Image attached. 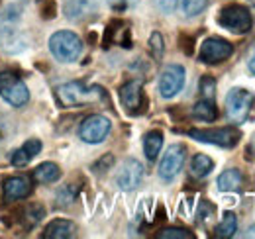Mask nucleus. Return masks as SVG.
<instances>
[{"label":"nucleus","instance_id":"1","mask_svg":"<svg viewBox=\"0 0 255 239\" xmlns=\"http://www.w3.org/2000/svg\"><path fill=\"white\" fill-rule=\"evenodd\" d=\"M57 102L63 108H75V106H83V104H93V102H110L108 94L100 87H87L81 81L75 83H65L55 90Z\"/></svg>","mask_w":255,"mask_h":239},{"label":"nucleus","instance_id":"2","mask_svg":"<svg viewBox=\"0 0 255 239\" xmlns=\"http://www.w3.org/2000/svg\"><path fill=\"white\" fill-rule=\"evenodd\" d=\"M49 51L51 55L61 63H73L81 57L83 53V41L77 33L73 31H55L49 37Z\"/></svg>","mask_w":255,"mask_h":239},{"label":"nucleus","instance_id":"3","mask_svg":"<svg viewBox=\"0 0 255 239\" xmlns=\"http://www.w3.org/2000/svg\"><path fill=\"white\" fill-rule=\"evenodd\" d=\"M218 24L224 30L232 31V33H248L254 26V16L250 12V8L242 6V4H230L224 6L218 14Z\"/></svg>","mask_w":255,"mask_h":239},{"label":"nucleus","instance_id":"4","mask_svg":"<svg viewBox=\"0 0 255 239\" xmlns=\"http://www.w3.org/2000/svg\"><path fill=\"white\" fill-rule=\"evenodd\" d=\"M189 135L196 141H202V143H210V145H218V147H226V149H232L240 143L242 139V133L240 129H236L234 125H228V127H212V129H189Z\"/></svg>","mask_w":255,"mask_h":239},{"label":"nucleus","instance_id":"5","mask_svg":"<svg viewBox=\"0 0 255 239\" xmlns=\"http://www.w3.org/2000/svg\"><path fill=\"white\" fill-rule=\"evenodd\" d=\"M0 96L14 108H22L30 100L28 87L14 73H0Z\"/></svg>","mask_w":255,"mask_h":239},{"label":"nucleus","instance_id":"6","mask_svg":"<svg viewBox=\"0 0 255 239\" xmlns=\"http://www.w3.org/2000/svg\"><path fill=\"white\" fill-rule=\"evenodd\" d=\"M254 106V94L246 89H232L226 96V116L234 123L246 121Z\"/></svg>","mask_w":255,"mask_h":239},{"label":"nucleus","instance_id":"7","mask_svg":"<svg viewBox=\"0 0 255 239\" xmlns=\"http://www.w3.org/2000/svg\"><path fill=\"white\" fill-rule=\"evenodd\" d=\"M234 53V45L224 39V37H208L202 41L200 51H198V59L206 65H218L230 59V55Z\"/></svg>","mask_w":255,"mask_h":239},{"label":"nucleus","instance_id":"8","mask_svg":"<svg viewBox=\"0 0 255 239\" xmlns=\"http://www.w3.org/2000/svg\"><path fill=\"white\" fill-rule=\"evenodd\" d=\"M110 129H112L110 120L106 116H100V114H93V116L83 120V123L79 127V137L87 143H102L108 137Z\"/></svg>","mask_w":255,"mask_h":239},{"label":"nucleus","instance_id":"9","mask_svg":"<svg viewBox=\"0 0 255 239\" xmlns=\"http://www.w3.org/2000/svg\"><path fill=\"white\" fill-rule=\"evenodd\" d=\"M120 100H122V106L126 108L128 114H131V116L143 114L147 108V98H145L141 81H128L120 89Z\"/></svg>","mask_w":255,"mask_h":239},{"label":"nucleus","instance_id":"10","mask_svg":"<svg viewBox=\"0 0 255 239\" xmlns=\"http://www.w3.org/2000/svg\"><path fill=\"white\" fill-rule=\"evenodd\" d=\"M185 157H187V149H185V145H181V143H175V145H171L169 149L165 151V155H163V159H161L159 163V177L163 180H173L179 173H181V169H183V165H185Z\"/></svg>","mask_w":255,"mask_h":239},{"label":"nucleus","instance_id":"11","mask_svg":"<svg viewBox=\"0 0 255 239\" xmlns=\"http://www.w3.org/2000/svg\"><path fill=\"white\" fill-rule=\"evenodd\" d=\"M185 85V69L181 65H167L159 77V94L163 98L177 96Z\"/></svg>","mask_w":255,"mask_h":239},{"label":"nucleus","instance_id":"12","mask_svg":"<svg viewBox=\"0 0 255 239\" xmlns=\"http://www.w3.org/2000/svg\"><path fill=\"white\" fill-rule=\"evenodd\" d=\"M143 179V165L135 159H126L116 175V184L122 188V190H133L139 186V182Z\"/></svg>","mask_w":255,"mask_h":239},{"label":"nucleus","instance_id":"13","mask_svg":"<svg viewBox=\"0 0 255 239\" xmlns=\"http://www.w3.org/2000/svg\"><path fill=\"white\" fill-rule=\"evenodd\" d=\"M100 8V0H67L65 4V16L75 22H83L91 16H95Z\"/></svg>","mask_w":255,"mask_h":239},{"label":"nucleus","instance_id":"14","mask_svg":"<svg viewBox=\"0 0 255 239\" xmlns=\"http://www.w3.org/2000/svg\"><path fill=\"white\" fill-rule=\"evenodd\" d=\"M32 194V180L28 177H10L4 180V196L6 200H22Z\"/></svg>","mask_w":255,"mask_h":239},{"label":"nucleus","instance_id":"15","mask_svg":"<svg viewBox=\"0 0 255 239\" xmlns=\"http://www.w3.org/2000/svg\"><path fill=\"white\" fill-rule=\"evenodd\" d=\"M110 43H120L122 47H131V37H129L128 24L120 22V20H114V22L108 24L106 37H104V45H110Z\"/></svg>","mask_w":255,"mask_h":239},{"label":"nucleus","instance_id":"16","mask_svg":"<svg viewBox=\"0 0 255 239\" xmlns=\"http://www.w3.org/2000/svg\"><path fill=\"white\" fill-rule=\"evenodd\" d=\"M77 226L69 220H53L41 234L43 239H69L75 236Z\"/></svg>","mask_w":255,"mask_h":239},{"label":"nucleus","instance_id":"17","mask_svg":"<svg viewBox=\"0 0 255 239\" xmlns=\"http://www.w3.org/2000/svg\"><path fill=\"white\" fill-rule=\"evenodd\" d=\"M39 151H41V141H39V139H28L20 149H16L12 153V165H14V167H24V165H28Z\"/></svg>","mask_w":255,"mask_h":239},{"label":"nucleus","instance_id":"18","mask_svg":"<svg viewBox=\"0 0 255 239\" xmlns=\"http://www.w3.org/2000/svg\"><path fill=\"white\" fill-rule=\"evenodd\" d=\"M161 147H163V133H161L159 129L147 131L145 137H143V153H145V157L149 161H155Z\"/></svg>","mask_w":255,"mask_h":239},{"label":"nucleus","instance_id":"19","mask_svg":"<svg viewBox=\"0 0 255 239\" xmlns=\"http://www.w3.org/2000/svg\"><path fill=\"white\" fill-rule=\"evenodd\" d=\"M242 182H244V177H242V173H240L238 169H228V171H224L222 175L218 177V180H216L218 190H222V192L238 190V188L242 186Z\"/></svg>","mask_w":255,"mask_h":239},{"label":"nucleus","instance_id":"20","mask_svg":"<svg viewBox=\"0 0 255 239\" xmlns=\"http://www.w3.org/2000/svg\"><path fill=\"white\" fill-rule=\"evenodd\" d=\"M212 169H214V161H212L208 155L198 153V155L192 157L191 175L194 177V179H204V177H208V175L212 173Z\"/></svg>","mask_w":255,"mask_h":239},{"label":"nucleus","instance_id":"21","mask_svg":"<svg viewBox=\"0 0 255 239\" xmlns=\"http://www.w3.org/2000/svg\"><path fill=\"white\" fill-rule=\"evenodd\" d=\"M192 116L196 120H202V121H214L218 118V110L214 106V100L202 98L200 102H196L192 108Z\"/></svg>","mask_w":255,"mask_h":239},{"label":"nucleus","instance_id":"22","mask_svg":"<svg viewBox=\"0 0 255 239\" xmlns=\"http://www.w3.org/2000/svg\"><path fill=\"white\" fill-rule=\"evenodd\" d=\"M61 177V169L55 165V163H41L39 167H35L33 171V179L37 182H55V180Z\"/></svg>","mask_w":255,"mask_h":239},{"label":"nucleus","instance_id":"23","mask_svg":"<svg viewBox=\"0 0 255 239\" xmlns=\"http://www.w3.org/2000/svg\"><path fill=\"white\" fill-rule=\"evenodd\" d=\"M238 230V218L234 212H226L222 218V222L216 226V238L220 239H228V238H234Z\"/></svg>","mask_w":255,"mask_h":239},{"label":"nucleus","instance_id":"24","mask_svg":"<svg viewBox=\"0 0 255 239\" xmlns=\"http://www.w3.org/2000/svg\"><path fill=\"white\" fill-rule=\"evenodd\" d=\"M79 188H81V184H77V182H69V184H65L63 188H59V192H57V196H55V204H57L59 208L69 206V204L77 198Z\"/></svg>","mask_w":255,"mask_h":239},{"label":"nucleus","instance_id":"25","mask_svg":"<svg viewBox=\"0 0 255 239\" xmlns=\"http://www.w3.org/2000/svg\"><path fill=\"white\" fill-rule=\"evenodd\" d=\"M155 238H159V239H192L194 236H192V232L183 230V228H167V230H161Z\"/></svg>","mask_w":255,"mask_h":239},{"label":"nucleus","instance_id":"26","mask_svg":"<svg viewBox=\"0 0 255 239\" xmlns=\"http://www.w3.org/2000/svg\"><path fill=\"white\" fill-rule=\"evenodd\" d=\"M214 92H216V81L214 77H202L200 79V94L202 98H208V100H214Z\"/></svg>","mask_w":255,"mask_h":239},{"label":"nucleus","instance_id":"27","mask_svg":"<svg viewBox=\"0 0 255 239\" xmlns=\"http://www.w3.org/2000/svg\"><path fill=\"white\" fill-rule=\"evenodd\" d=\"M208 0H183V10L187 16H196L206 8Z\"/></svg>","mask_w":255,"mask_h":239},{"label":"nucleus","instance_id":"28","mask_svg":"<svg viewBox=\"0 0 255 239\" xmlns=\"http://www.w3.org/2000/svg\"><path fill=\"white\" fill-rule=\"evenodd\" d=\"M43 214H45V210L41 206H30V208L24 210V220L28 222V228H33L43 218Z\"/></svg>","mask_w":255,"mask_h":239},{"label":"nucleus","instance_id":"29","mask_svg":"<svg viewBox=\"0 0 255 239\" xmlns=\"http://www.w3.org/2000/svg\"><path fill=\"white\" fill-rule=\"evenodd\" d=\"M149 49H151V53H153V57H155V59H161V57H163L165 43H163V37H161L159 31L151 33V37H149Z\"/></svg>","mask_w":255,"mask_h":239},{"label":"nucleus","instance_id":"30","mask_svg":"<svg viewBox=\"0 0 255 239\" xmlns=\"http://www.w3.org/2000/svg\"><path fill=\"white\" fill-rule=\"evenodd\" d=\"M106 4L114 12H128V10H131V8L137 6V0H106Z\"/></svg>","mask_w":255,"mask_h":239},{"label":"nucleus","instance_id":"31","mask_svg":"<svg viewBox=\"0 0 255 239\" xmlns=\"http://www.w3.org/2000/svg\"><path fill=\"white\" fill-rule=\"evenodd\" d=\"M112 165H114V157L112 155H104V157H100L95 165H93V171L95 173H106Z\"/></svg>","mask_w":255,"mask_h":239},{"label":"nucleus","instance_id":"32","mask_svg":"<svg viewBox=\"0 0 255 239\" xmlns=\"http://www.w3.org/2000/svg\"><path fill=\"white\" fill-rule=\"evenodd\" d=\"M214 212H216L214 204H210V202L202 200V202H200V206H198V222H204V220H208V218H210Z\"/></svg>","mask_w":255,"mask_h":239},{"label":"nucleus","instance_id":"33","mask_svg":"<svg viewBox=\"0 0 255 239\" xmlns=\"http://www.w3.org/2000/svg\"><path fill=\"white\" fill-rule=\"evenodd\" d=\"M179 45H181V49H183L187 55H192V51H194V37H192V35H187V33H181V35H179Z\"/></svg>","mask_w":255,"mask_h":239},{"label":"nucleus","instance_id":"34","mask_svg":"<svg viewBox=\"0 0 255 239\" xmlns=\"http://www.w3.org/2000/svg\"><path fill=\"white\" fill-rule=\"evenodd\" d=\"M155 6L159 8L161 12L169 14V12H173L177 8V0H155Z\"/></svg>","mask_w":255,"mask_h":239},{"label":"nucleus","instance_id":"35","mask_svg":"<svg viewBox=\"0 0 255 239\" xmlns=\"http://www.w3.org/2000/svg\"><path fill=\"white\" fill-rule=\"evenodd\" d=\"M55 10H57V4H55L53 0H47V2H45V6L41 8V16H43L45 20H49V18H53V16H55Z\"/></svg>","mask_w":255,"mask_h":239},{"label":"nucleus","instance_id":"36","mask_svg":"<svg viewBox=\"0 0 255 239\" xmlns=\"http://www.w3.org/2000/svg\"><path fill=\"white\" fill-rule=\"evenodd\" d=\"M250 157H255V133L252 137V141H250V145H248V159Z\"/></svg>","mask_w":255,"mask_h":239},{"label":"nucleus","instance_id":"37","mask_svg":"<svg viewBox=\"0 0 255 239\" xmlns=\"http://www.w3.org/2000/svg\"><path fill=\"white\" fill-rule=\"evenodd\" d=\"M250 71L255 75V53L252 55V59H250Z\"/></svg>","mask_w":255,"mask_h":239},{"label":"nucleus","instance_id":"38","mask_svg":"<svg viewBox=\"0 0 255 239\" xmlns=\"http://www.w3.org/2000/svg\"><path fill=\"white\" fill-rule=\"evenodd\" d=\"M248 238H255V224L248 230Z\"/></svg>","mask_w":255,"mask_h":239}]
</instances>
